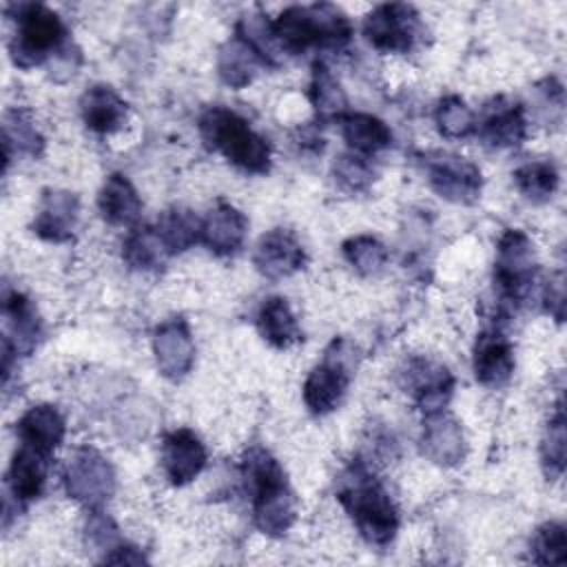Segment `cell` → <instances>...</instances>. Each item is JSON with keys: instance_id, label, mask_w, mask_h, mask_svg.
Returning a JSON list of instances; mask_svg holds the SVG:
<instances>
[{"instance_id": "obj_31", "label": "cell", "mask_w": 567, "mask_h": 567, "mask_svg": "<svg viewBox=\"0 0 567 567\" xmlns=\"http://www.w3.org/2000/svg\"><path fill=\"white\" fill-rule=\"evenodd\" d=\"M255 55L250 53V49L241 42V40H228L221 51H219V75L226 84L241 89L252 80V71H255Z\"/></svg>"}, {"instance_id": "obj_23", "label": "cell", "mask_w": 567, "mask_h": 567, "mask_svg": "<svg viewBox=\"0 0 567 567\" xmlns=\"http://www.w3.org/2000/svg\"><path fill=\"white\" fill-rule=\"evenodd\" d=\"M97 206L102 217L113 226H133L142 213V199L126 175L113 173L102 184Z\"/></svg>"}, {"instance_id": "obj_12", "label": "cell", "mask_w": 567, "mask_h": 567, "mask_svg": "<svg viewBox=\"0 0 567 567\" xmlns=\"http://www.w3.org/2000/svg\"><path fill=\"white\" fill-rule=\"evenodd\" d=\"M306 264L299 239L286 228H272L259 237L255 248V266L268 279L290 277Z\"/></svg>"}, {"instance_id": "obj_6", "label": "cell", "mask_w": 567, "mask_h": 567, "mask_svg": "<svg viewBox=\"0 0 567 567\" xmlns=\"http://www.w3.org/2000/svg\"><path fill=\"white\" fill-rule=\"evenodd\" d=\"M354 368V354L348 341L334 339L326 350V357L319 365L312 368L303 383V401L312 414L332 412L350 383Z\"/></svg>"}, {"instance_id": "obj_30", "label": "cell", "mask_w": 567, "mask_h": 567, "mask_svg": "<svg viewBox=\"0 0 567 567\" xmlns=\"http://www.w3.org/2000/svg\"><path fill=\"white\" fill-rule=\"evenodd\" d=\"M126 264L137 270H155L159 268L166 257L171 255L159 239L155 228H135L126 239H124V250H122Z\"/></svg>"}, {"instance_id": "obj_3", "label": "cell", "mask_w": 567, "mask_h": 567, "mask_svg": "<svg viewBox=\"0 0 567 567\" xmlns=\"http://www.w3.org/2000/svg\"><path fill=\"white\" fill-rule=\"evenodd\" d=\"M272 33L281 51L303 53L310 47L341 49L350 42L352 27L339 7L319 2L284 9L272 22Z\"/></svg>"}, {"instance_id": "obj_16", "label": "cell", "mask_w": 567, "mask_h": 567, "mask_svg": "<svg viewBox=\"0 0 567 567\" xmlns=\"http://www.w3.org/2000/svg\"><path fill=\"white\" fill-rule=\"evenodd\" d=\"M2 317H4L2 348H9L13 354L31 352L40 337V319L33 303L24 295L11 292L4 297Z\"/></svg>"}, {"instance_id": "obj_15", "label": "cell", "mask_w": 567, "mask_h": 567, "mask_svg": "<svg viewBox=\"0 0 567 567\" xmlns=\"http://www.w3.org/2000/svg\"><path fill=\"white\" fill-rule=\"evenodd\" d=\"M78 197L69 190H44L33 219V233L47 241H66L78 221Z\"/></svg>"}, {"instance_id": "obj_36", "label": "cell", "mask_w": 567, "mask_h": 567, "mask_svg": "<svg viewBox=\"0 0 567 567\" xmlns=\"http://www.w3.org/2000/svg\"><path fill=\"white\" fill-rule=\"evenodd\" d=\"M534 563L538 565H565L567 560V538H565V527L560 523H545L534 540Z\"/></svg>"}, {"instance_id": "obj_2", "label": "cell", "mask_w": 567, "mask_h": 567, "mask_svg": "<svg viewBox=\"0 0 567 567\" xmlns=\"http://www.w3.org/2000/svg\"><path fill=\"white\" fill-rule=\"evenodd\" d=\"M244 476L252 492L255 525L268 536L286 534L295 523L297 507L279 463L266 450L252 447L244 456Z\"/></svg>"}, {"instance_id": "obj_32", "label": "cell", "mask_w": 567, "mask_h": 567, "mask_svg": "<svg viewBox=\"0 0 567 567\" xmlns=\"http://www.w3.org/2000/svg\"><path fill=\"white\" fill-rule=\"evenodd\" d=\"M514 182L525 197L534 202H543L554 195L558 186V173L549 162H529L516 168Z\"/></svg>"}, {"instance_id": "obj_39", "label": "cell", "mask_w": 567, "mask_h": 567, "mask_svg": "<svg viewBox=\"0 0 567 567\" xmlns=\"http://www.w3.org/2000/svg\"><path fill=\"white\" fill-rule=\"evenodd\" d=\"M563 299H565L563 279H560V275H556V281H549V286L545 290V303H547V310L551 308V303L556 306V319L558 321L563 319Z\"/></svg>"}, {"instance_id": "obj_13", "label": "cell", "mask_w": 567, "mask_h": 567, "mask_svg": "<svg viewBox=\"0 0 567 567\" xmlns=\"http://www.w3.org/2000/svg\"><path fill=\"white\" fill-rule=\"evenodd\" d=\"M206 447L199 436L186 427L173 430L162 443V465L173 485H186L206 467Z\"/></svg>"}, {"instance_id": "obj_9", "label": "cell", "mask_w": 567, "mask_h": 567, "mask_svg": "<svg viewBox=\"0 0 567 567\" xmlns=\"http://www.w3.org/2000/svg\"><path fill=\"white\" fill-rule=\"evenodd\" d=\"M419 13L410 4H379L365 16L363 35L383 53H405L419 35Z\"/></svg>"}, {"instance_id": "obj_14", "label": "cell", "mask_w": 567, "mask_h": 567, "mask_svg": "<svg viewBox=\"0 0 567 567\" xmlns=\"http://www.w3.org/2000/svg\"><path fill=\"white\" fill-rule=\"evenodd\" d=\"M423 454L439 465H456L465 456V439L461 425L443 410L425 414L421 434Z\"/></svg>"}, {"instance_id": "obj_7", "label": "cell", "mask_w": 567, "mask_h": 567, "mask_svg": "<svg viewBox=\"0 0 567 567\" xmlns=\"http://www.w3.org/2000/svg\"><path fill=\"white\" fill-rule=\"evenodd\" d=\"M536 277V250L523 230H505L498 239L494 281L507 301H520Z\"/></svg>"}, {"instance_id": "obj_37", "label": "cell", "mask_w": 567, "mask_h": 567, "mask_svg": "<svg viewBox=\"0 0 567 567\" xmlns=\"http://www.w3.org/2000/svg\"><path fill=\"white\" fill-rule=\"evenodd\" d=\"M11 144H16L18 151L29 155H35L42 146L38 128L22 113H9L4 120V148H9Z\"/></svg>"}, {"instance_id": "obj_28", "label": "cell", "mask_w": 567, "mask_h": 567, "mask_svg": "<svg viewBox=\"0 0 567 567\" xmlns=\"http://www.w3.org/2000/svg\"><path fill=\"white\" fill-rule=\"evenodd\" d=\"M310 100L321 120H341L346 115V93L334 78V73L323 64L317 62L312 71V82H310Z\"/></svg>"}, {"instance_id": "obj_8", "label": "cell", "mask_w": 567, "mask_h": 567, "mask_svg": "<svg viewBox=\"0 0 567 567\" xmlns=\"http://www.w3.org/2000/svg\"><path fill=\"white\" fill-rule=\"evenodd\" d=\"M64 485L71 498L97 509L115 489V472L95 447H80L66 463Z\"/></svg>"}, {"instance_id": "obj_19", "label": "cell", "mask_w": 567, "mask_h": 567, "mask_svg": "<svg viewBox=\"0 0 567 567\" xmlns=\"http://www.w3.org/2000/svg\"><path fill=\"white\" fill-rule=\"evenodd\" d=\"M248 219L230 204H217L202 219V241L217 255L235 252L246 237Z\"/></svg>"}, {"instance_id": "obj_1", "label": "cell", "mask_w": 567, "mask_h": 567, "mask_svg": "<svg viewBox=\"0 0 567 567\" xmlns=\"http://www.w3.org/2000/svg\"><path fill=\"white\" fill-rule=\"evenodd\" d=\"M337 498L368 543L385 545L394 538L399 527L396 507L385 487L363 463H352L341 472Z\"/></svg>"}, {"instance_id": "obj_10", "label": "cell", "mask_w": 567, "mask_h": 567, "mask_svg": "<svg viewBox=\"0 0 567 567\" xmlns=\"http://www.w3.org/2000/svg\"><path fill=\"white\" fill-rule=\"evenodd\" d=\"M430 186L445 199L470 204L481 193V171L465 157L452 153H434L425 157Z\"/></svg>"}, {"instance_id": "obj_5", "label": "cell", "mask_w": 567, "mask_h": 567, "mask_svg": "<svg viewBox=\"0 0 567 567\" xmlns=\"http://www.w3.org/2000/svg\"><path fill=\"white\" fill-rule=\"evenodd\" d=\"M18 29L9 44L11 60L20 69H31L42 64L49 55L58 53L64 42V24L55 11L44 4H22L18 7Z\"/></svg>"}, {"instance_id": "obj_27", "label": "cell", "mask_w": 567, "mask_h": 567, "mask_svg": "<svg viewBox=\"0 0 567 567\" xmlns=\"http://www.w3.org/2000/svg\"><path fill=\"white\" fill-rule=\"evenodd\" d=\"M155 230L164 241L166 250L173 255L190 248L195 241L202 239V219L188 208H173L162 215Z\"/></svg>"}, {"instance_id": "obj_20", "label": "cell", "mask_w": 567, "mask_h": 567, "mask_svg": "<svg viewBox=\"0 0 567 567\" xmlns=\"http://www.w3.org/2000/svg\"><path fill=\"white\" fill-rule=\"evenodd\" d=\"M80 113L91 131L109 135L126 122V102L111 86L95 84L82 93Z\"/></svg>"}, {"instance_id": "obj_11", "label": "cell", "mask_w": 567, "mask_h": 567, "mask_svg": "<svg viewBox=\"0 0 567 567\" xmlns=\"http://www.w3.org/2000/svg\"><path fill=\"white\" fill-rule=\"evenodd\" d=\"M153 352L157 370L166 379H182L195 361V343L188 323L182 317L164 321L153 334Z\"/></svg>"}, {"instance_id": "obj_4", "label": "cell", "mask_w": 567, "mask_h": 567, "mask_svg": "<svg viewBox=\"0 0 567 567\" xmlns=\"http://www.w3.org/2000/svg\"><path fill=\"white\" fill-rule=\"evenodd\" d=\"M199 133L208 148L221 153L235 166L248 173L270 168V146L255 133L244 117L224 106H210L199 117Z\"/></svg>"}, {"instance_id": "obj_24", "label": "cell", "mask_w": 567, "mask_h": 567, "mask_svg": "<svg viewBox=\"0 0 567 567\" xmlns=\"http://www.w3.org/2000/svg\"><path fill=\"white\" fill-rule=\"evenodd\" d=\"M47 470H49V456L20 445V450L13 454L9 474H7V485L9 492L16 501H33L40 496L44 481H47Z\"/></svg>"}, {"instance_id": "obj_25", "label": "cell", "mask_w": 567, "mask_h": 567, "mask_svg": "<svg viewBox=\"0 0 567 567\" xmlns=\"http://www.w3.org/2000/svg\"><path fill=\"white\" fill-rule=\"evenodd\" d=\"M339 124L343 140L357 155L383 151L392 142V131L388 128V124L370 113H346Z\"/></svg>"}, {"instance_id": "obj_22", "label": "cell", "mask_w": 567, "mask_h": 567, "mask_svg": "<svg viewBox=\"0 0 567 567\" xmlns=\"http://www.w3.org/2000/svg\"><path fill=\"white\" fill-rule=\"evenodd\" d=\"M408 383L425 414L443 410L445 401L450 399L452 392V377L450 372L432 361L416 359L408 368Z\"/></svg>"}, {"instance_id": "obj_17", "label": "cell", "mask_w": 567, "mask_h": 567, "mask_svg": "<svg viewBox=\"0 0 567 567\" xmlns=\"http://www.w3.org/2000/svg\"><path fill=\"white\" fill-rule=\"evenodd\" d=\"M514 372V350L501 332H483L474 343V374L483 385L498 388Z\"/></svg>"}, {"instance_id": "obj_38", "label": "cell", "mask_w": 567, "mask_h": 567, "mask_svg": "<svg viewBox=\"0 0 567 567\" xmlns=\"http://www.w3.org/2000/svg\"><path fill=\"white\" fill-rule=\"evenodd\" d=\"M334 177L348 190H363L372 182V168L361 155L346 153L334 164Z\"/></svg>"}, {"instance_id": "obj_34", "label": "cell", "mask_w": 567, "mask_h": 567, "mask_svg": "<svg viewBox=\"0 0 567 567\" xmlns=\"http://www.w3.org/2000/svg\"><path fill=\"white\" fill-rule=\"evenodd\" d=\"M565 441H567L565 414H563V408L558 405L556 414L547 423V432H545V439L540 445L543 467L549 478H558L565 470Z\"/></svg>"}, {"instance_id": "obj_21", "label": "cell", "mask_w": 567, "mask_h": 567, "mask_svg": "<svg viewBox=\"0 0 567 567\" xmlns=\"http://www.w3.org/2000/svg\"><path fill=\"white\" fill-rule=\"evenodd\" d=\"M481 137L492 146H516L525 140L527 122L523 106L516 102H507L505 97H496L481 120Z\"/></svg>"}, {"instance_id": "obj_26", "label": "cell", "mask_w": 567, "mask_h": 567, "mask_svg": "<svg viewBox=\"0 0 567 567\" xmlns=\"http://www.w3.org/2000/svg\"><path fill=\"white\" fill-rule=\"evenodd\" d=\"M257 326L261 337L275 348H290L301 339V328L284 297L264 299L257 315Z\"/></svg>"}, {"instance_id": "obj_33", "label": "cell", "mask_w": 567, "mask_h": 567, "mask_svg": "<svg viewBox=\"0 0 567 567\" xmlns=\"http://www.w3.org/2000/svg\"><path fill=\"white\" fill-rule=\"evenodd\" d=\"M343 255L348 264L361 272V275H374L379 272L388 261L385 246L370 235H357L343 241Z\"/></svg>"}, {"instance_id": "obj_18", "label": "cell", "mask_w": 567, "mask_h": 567, "mask_svg": "<svg viewBox=\"0 0 567 567\" xmlns=\"http://www.w3.org/2000/svg\"><path fill=\"white\" fill-rule=\"evenodd\" d=\"M66 432L64 419L58 412L55 405L40 403L29 408L20 421H18V436L22 445L33 447L47 456L53 454V450L62 443Z\"/></svg>"}, {"instance_id": "obj_29", "label": "cell", "mask_w": 567, "mask_h": 567, "mask_svg": "<svg viewBox=\"0 0 567 567\" xmlns=\"http://www.w3.org/2000/svg\"><path fill=\"white\" fill-rule=\"evenodd\" d=\"M237 40H241L250 53L268 64V66H277L281 60V49L275 40L272 33V22H268L261 13H252V16H244L237 22Z\"/></svg>"}, {"instance_id": "obj_35", "label": "cell", "mask_w": 567, "mask_h": 567, "mask_svg": "<svg viewBox=\"0 0 567 567\" xmlns=\"http://www.w3.org/2000/svg\"><path fill=\"white\" fill-rule=\"evenodd\" d=\"M436 124L445 137H465L474 128V115L458 95H447L436 106Z\"/></svg>"}]
</instances>
